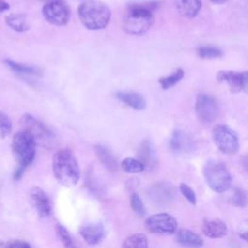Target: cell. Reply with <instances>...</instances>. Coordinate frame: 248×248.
<instances>
[{"mask_svg": "<svg viewBox=\"0 0 248 248\" xmlns=\"http://www.w3.org/2000/svg\"><path fill=\"white\" fill-rule=\"evenodd\" d=\"M12 122L7 114L0 110V135L2 138H5L11 133Z\"/></svg>", "mask_w": 248, "mask_h": 248, "instance_id": "obj_31", "label": "cell"}, {"mask_svg": "<svg viewBox=\"0 0 248 248\" xmlns=\"http://www.w3.org/2000/svg\"><path fill=\"white\" fill-rule=\"evenodd\" d=\"M55 232H56V234L58 236V238L60 239V241L63 243V245L65 246V248H78L76 246V244L74 243L70 233L68 232L67 229L60 225V224H57L55 226Z\"/></svg>", "mask_w": 248, "mask_h": 248, "instance_id": "obj_27", "label": "cell"}, {"mask_svg": "<svg viewBox=\"0 0 248 248\" xmlns=\"http://www.w3.org/2000/svg\"><path fill=\"white\" fill-rule=\"evenodd\" d=\"M130 205L136 214H138L139 216H144V214H145L144 204L137 193H133L131 195Z\"/></svg>", "mask_w": 248, "mask_h": 248, "instance_id": "obj_30", "label": "cell"}, {"mask_svg": "<svg viewBox=\"0 0 248 248\" xmlns=\"http://www.w3.org/2000/svg\"><path fill=\"white\" fill-rule=\"evenodd\" d=\"M79 233L83 240L89 245L98 244L104 237L105 230L102 224H89L82 226L79 230Z\"/></svg>", "mask_w": 248, "mask_h": 248, "instance_id": "obj_15", "label": "cell"}, {"mask_svg": "<svg viewBox=\"0 0 248 248\" xmlns=\"http://www.w3.org/2000/svg\"><path fill=\"white\" fill-rule=\"evenodd\" d=\"M6 23L16 32H24L29 28L26 17L22 14H11L7 16Z\"/></svg>", "mask_w": 248, "mask_h": 248, "instance_id": "obj_22", "label": "cell"}, {"mask_svg": "<svg viewBox=\"0 0 248 248\" xmlns=\"http://www.w3.org/2000/svg\"><path fill=\"white\" fill-rule=\"evenodd\" d=\"M0 248H10L9 241H0Z\"/></svg>", "mask_w": 248, "mask_h": 248, "instance_id": "obj_36", "label": "cell"}, {"mask_svg": "<svg viewBox=\"0 0 248 248\" xmlns=\"http://www.w3.org/2000/svg\"><path fill=\"white\" fill-rule=\"evenodd\" d=\"M78 16L84 27L90 30L104 29L109 22L111 12L99 0H86L78 7Z\"/></svg>", "mask_w": 248, "mask_h": 248, "instance_id": "obj_2", "label": "cell"}, {"mask_svg": "<svg viewBox=\"0 0 248 248\" xmlns=\"http://www.w3.org/2000/svg\"><path fill=\"white\" fill-rule=\"evenodd\" d=\"M219 81H225L232 92L247 91L248 73L234 71H220L217 74Z\"/></svg>", "mask_w": 248, "mask_h": 248, "instance_id": "obj_12", "label": "cell"}, {"mask_svg": "<svg viewBox=\"0 0 248 248\" xmlns=\"http://www.w3.org/2000/svg\"><path fill=\"white\" fill-rule=\"evenodd\" d=\"M231 202L238 207H244L247 203V197L246 192L243 189L236 188L234 189L232 197H231Z\"/></svg>", "mask_w": 248, "mask_h": 248, "instance_id": "obj_29", "label": "cell"}, {"mask_svg": "<svg viewBox=\"0 0 248 248\" xmlns=\"http://www.w3.org/2000/svg\"><path fill=\"white\" fill-rule=\"evenodd\" d=\"M147 237L143 233H134L128 236L123 244L122 248H147Z\"/></svg>", "mask_w": 248, "mask_h": 248, "instance_id": "obj_23", "label": "cell"}, {"mask_svg": "<svg viewBox=\"0 0 248 248\" xmlns=\"http://www.w3.org/2000/svg\"><path fill=\"white\" fill-rule=\"evenodd\" d=\"M176 10L186 17H194L199 13L202 2L201 0H174Z\"/></svg>", "mask_w": 248, "mask_h": 248, "instance_id": "obj_20", "label": "cell"}, {"mask_svg": "<svg viewBox=\"0 0 248 248\" xmlns=\"http://www.w3.org/2000/svg\"><path fill=\"white\" fill-rule=\"evenodd\" d=\"M20 122L24 128L23 130L27 131L32 135V137L36 141V144L37 142L45 146H49L50 144H52L53 142L52 133L40 120L36 119L31 114L26 113L21 117Z\"/></svg>", "mask_w": 248, "mask_h": 248, "instance_id": "obj_7", "label": "cell"}, {"mask_svg": "<svg viewBox=\"0 0 248 248\" xmlns=\"http://www.w3.org/2000/svg\"><path fill=\"white\" fill-rule=\"evenodd\" d=\"M116 96L121 102H123L124 104H126L130 108H133L134 109L141 110L146 107V103H145L144 98L137 92H134V91H119V92H117Z\"/></svg>", "mask_w": 248, "mask_h": 248, "instance_id": "obj_18", "label": "cell"}, {"mask_svg": "<svg viewBox=\"0 0 248 248\" xmlns=\"http://www.w3.org/2000/svg\"><path fill=\"white\" fill-rule=\"evenodd\" d=\"M203 176L207 185L217 193L227 191L232 185V175L227 167L218 161L209 160L203 167Z\"/></svg>", "mask_w": 248, "mask_h": 248, "instance_id": "obj_4", "label": "cell"}, {"mask_svg": "<svg viewBox=\"0 0 248 248\" xmlns=\"http://www.w3.org/2000/svg\"><path fill=\"white\" fill-rule=\"evenodd\" d=\"M10 8L9 4L3 0H0V12H4L7 11Z\"/></svg>", "mask_w": 248, "mask_h": 248, "instance_id": "obj_35", "label": "cell"}, {"mask_svg": "<svg viewBox=\"0 0 248 248\" xmlns=\"http://www.w3.org/2000/svg\"><path fill=\"white\" fill-rule=\"evenodd\" d=\"M176 195L175 187L167 181L153 184L147 190L148 199L155 204H166L173 201Z\"/></svg>", "mask_w": 248, "mask_h": 248, "instance_id": "obj_11", "label": "cell"}, {"mask_svg": "<svg viewBox=\"0 0 248 248\" xmlns=\"http://www.w3.org/2000/svg\"><path fill=\"white\" fill-rule=\"evenodd\" d=\"M184 76V71L182 69H177L169 76L163 77L159 79V83L163 89H169L178 83Z\"/></svg>", "mask_w": 248, "mask_h": 248, "instance_id": "obj_24", "label": "cell"}, {"mask_svg": "<svg viewBox=\"0 0 248 248\" xmlns=\"http://www.w3.org/2000/svg\"><path fill=\"white\" fill-rule=\"evenodd\" d=\"M12 149L18 161L19 167L25 169L34 160L36 154V141L32 135L25 130L15 134Z\"/></svg>", "mask_w": 248, "mask_h": 248, "instance_id": "obj_5", "label": "cell"}, {"mask_svg": "<svg viewBox=\"0 0 248 248\" xmlns=\"http://www.w3.org/2000/svg\"><path fill=\"white\" fill-rule=\"evenodd\" d=\"M177 241L181 245L190 248H198L203 245L202 237L188 229H180L177 232Z\"/></svg>", "mask_w": 248, "mask_h": 248, "instance_id": "obj_19", "label": "cell"}, {"mask_svg": "<svg viewBox=\"0 0 248 248\" xmlns=\"http://www.w3.org/2000/svg\"><path fill=\"white\" fill-rule=\"evenodd\" d=\"M29 199L41 218L48 217L51 214V202L43 189L37 186L31 188L29 191Z\"/></svg>", "mask_w": 248, "mask_h": 248, "instance_id": "obj_13", "label": "cell"}, {"mask_svg": "<svg viewBox=\"0 0 248 248\" xmlns=\"http://www.w3.org/2000/svg\"><path fill=\"white\" fill-rule=\"evenodd\" d=\"M43 16L54 25H64L70 18V8L64 0H49L43 7Z\"/></svg>", "mask_w": 248, "mask_h": 248, "instance_id": "obj_8", "label": "cell"}, {"mask_svg": "<svg viewBox=\"0 0 248 248\" xmlns=\"http://www.w3.org/2000/svg\"><path fill=\"white\" fill-rule=\"evenodd\" d=\"M213 140L219 150L225 154L232 155L237 152L239 147L238 138L233 130L227 125L219 124L212 131Z\"/></svg>", "mask_w": 248, "mask_h": 248, "instance_id": "obj_6", "label": "cell"}, {"mask_svg": "<svg viewBox=\"0 0 248 248\" xmlns=\"http://www.w3.org/2000/svg\"><path fill=\"white\" fill-rule=\"evenodd\" d=\"M139 157L140 161L143 164L144 168L152 169L157 163V155L152 143L149 140H144L141 142L139 148Z\"/></svg>", "mask_w": 248, "mask_h": 248, "instance_id": "obj_17", "label": "cell"}, {"mask_svg": "<svg viewBox=\"0 0 248 248\" xmlns=\"http://www.w3.org/2000/svg\"><path fill=\"white\" fill-rule=\"evenodd\" d=\"M52 170L56 179L66 187L76 185L80 178L79 166L75 155L69 149H61L54 154Z\"/></svg>", "mask_w": 248, "mask_h": 248, "instance_id": "obj_1", "label": "cell"}, {"mask_svg": "<svg viewBox=\"0 0 248 248\" xmlns=\"http://www.w3.org/2000/svg\"><path fill=\"white\" fill-rule=\"evenodd\" d=\"M198 55L202 58L211 59V58H218L223 55L221 49L213 46H202L198 48Z\"/></svg>", "mask_w": 248, "mask_h": 248, "instance_id": "obj_28", "label": "cell"}, {"mask_svg": "<svg viewBox=\"0 0 248 248\" xmlns=\"http://www.w3.org/2000/svg\"><path fill=\"white\" fill-rule=\"evenodd\" d=\"M24 170H25V169H23V168H21V167L18 166V168L16 170V171H15V173H14V179H15V180L20 179L21 176H22V174H23V172H24Z\"/></svg>", "mask_w": 248, "mask_h": 248, "instance_id": "obj_34", "label": "cell"}, {"mask_svg": "<svg viewBox=\"0 0 248 248\" xmlns=\"http://www.w3.org/2000/svg\"><path fill=\"white\" fill-rule=\"evenodd\" d=\"M121 168L124 171L128 172V173H139L144 170V166L143 164L136 158H125L122 162H121Z\"/></svg>", "mask_w": 248, "mask_h": 248, "instance_id": "obj_25", "label": "cell"}, {"mask_svg": "<svg viewBox=\"0 0 248 248\" xmlns=\"http://www.w3.org/2000/svg\"><path fill=\"white\" fill-rule=\"evenodd\" d=\"M211 2H213V3H215V4H223V3H225L227 0H210Z\"/></svg>", "mask_w": 248, "mask_h": 248, "instance_id": "obj_37", "label": "cell"}, {"mask_svg": "<svg viewBox=\"0 0 248 248\" xmlns=\"http://www.w3.org/2000/svg\"><path fill=\"white\" fill-rule=\"evenodd\" d=\"M97 156L102 164L111 171H115L117 170V162L113 155L103 145H96L95 147Z\"/></svg>", "mask_w": 248, "mask_h": 248, "instance_id": "obj_21", "label": "cell"}, {"mask_svg": "<svg viewBox=\"0 0 248 248\" xmlns=\"http://www.w3.org/2000/svg\"><path fill=\"white\" fill-rule=\"evenodd\" d=\"M202 232L207 237L221 238L228 233V227L219 219H205L202 223Z\"/></svg>", "mask_w": 248, "mask_h": 248, "instance_id": "obj_16", "label": "cell"}, {"mask_svg": "<svg viewBox=\"0 0 248 248\" xmlns=\"http://www.w3.org/2000/svg\"><path fill=\"white\" fill-rule=\"evenodd\" d=\"M5 63L7 64V66L12 69L14 72H16V74H19V75H24V76H27V75H35L38 73V70L32 66H28V65H23V64H20V63H17V62H15L11 59H7L5 60Z\"/></svg>", "mask_w": 248, "mask_h": 248, "instance_id": "obj_26", "label": "cell"}, {"mask_svg": "<svg viewBox=\"0 0 248 248\" xmlns=\"http://www.w3.org/2000/svg\"><path fill=\"white\" fill-rule=\"evenodd\" d=\"M153 23L152 12L143 6H133L123 18V29L130 35H142Z\"/></svg>", "mask_w": 248, "mask_h": 248, "instance_id": "obj_3", "label": "cell"}, {"mask_svg": "<svg viewBox=\"0 0 248 248\" xmlns=\"http://www.w3.org/2000/svg\"><path fill=\"white\" fill-rule=\"evenodd\" d=\"M179 190L181 192V194L183 195V197L192 204H196L197 203V197L196 194L194 192V190L186 183H181L179 185Z\"/></svg>", "mask_w": 248, "mask_h": 248, "instance_id": "obj_32", "label": "cell"}, {"mask_svg": "<svg viewBox=\"0 0 248 248\" xmlns=\"http://www.w3.org/2000/svg\"><path fill=\"white\" fill-rule=\"evenodd\" d=\"M195 110L198 118L202 122L211 123L219 114V106L212 96L202 93L197 97Z\"/></svg>", "mask_w": 248, "mask_h": 248, "instance_id": "obj_10", "label": "cell"}, {"mask_svg": "<svg viewBox=\"0 0 248 248\" xmlns=\"http://www.w3.org/2000/svg\"><path fill=\"white\" fill-rule=\"evenodd\" d=\"M170 148L178 153L187 154L195 149V140L193 137L184 130H175L173 131L170 140Z\"/></svg>", "mask_w": 248, "mask_h": 248, "instance_id": "obj_14", "label": "cell"}, {"mask_svg": "<svg viewBox=\"0 0 248 248\" xmlns=\"http://www.w3.org/2000/svg\"><path fill=\"white\" fill-rule=\"evenodd\" d=\"M145 228L152 233L170 234L176 232L177 222L168 213H156L145 220Z\"/></svg>", "mask_w": 248, "mask_h": 248, "instance_id": "obj_9", "label": "cell"}, {"mask_svg": "<svg viewBox=\"0 0 248 248\" xmlns=\"http://www.w3.org/2000/svg\"><path fill=\"white\" fill-rule=\"evenodd\" d=\"M10 248H33L28 242L23 240H10Z\"/></svg>", "mask_w": 248, "mask_h": 248, "instance_id": "obj_33", "label": "cell"}]
</instances>
